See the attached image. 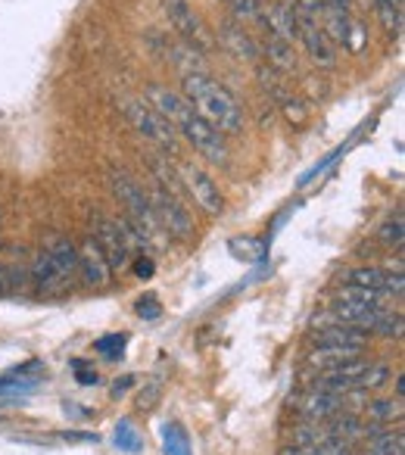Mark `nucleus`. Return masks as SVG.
<instances>
[{
    "label": "nucleus",
    "instance_id": "nucleus-20",
    "mask_svg": "<svg viewBox=\"0 0 405 455\" xmlns=\"http://www.w3.org/2000/svg\"><path fill=\"white\" fill-rule=\"evenodd\" d=\"M374 13H377L380 26L386 28V35H399L402 28V0H371Z\"/></svg>",
    "mask_w": 405,
    "mask_h": 455
},
{
    "label": "nucleus",
    "instance_id": "nucleus-15",
    "mask_svg": "<svg viewBox=\"0 0 405 455\" xmlns=\"http://www.w3.org/2000/svg\"><path fill=\"white\" fill-rule=\"evenodd\" d=\"M259 22L266 28V35H272V38H281L287 44L297 41V16H293L290 4H262Z\"/></svg>",
    "mask_w": 405,
    "mask_h": 455
},
{
    "label": "nucleus",
    "instance_id": "nucleus-17",
    "mask_svg": "<svg viewBox=\"0 0 405 455\" xmlns=\"http://www.w3.org/2000/svg\"><path fill=\"white\" fill-rule=\"evenodd\" d=\"M259 53L266 57V63L272 66V69H278L281 76H287V72L297 69V57H293V44H287V41L281 38H272V35H266L259 44Z\"/></svg>",
    "mask_w": 405,
    "mask_h": 455
},
{
    "label": "nucleus",
    "instance_id": "nucleus-24",
    "mask_svg": "<svg viewBox=\"0 0 405 455\" xmlns=\"http://www.w3.org/2000/svg\"><path fill=\"white\" fill-rule=\"evenodd\" d=\"M231 253H234L237 259L256 262L262 253H266V243H262V241H253V237H234V241H231Z\"/></svg>",
    "mask_w": 405,
    "mask_h": 455
},
{
    "label": "nucleus",
    "instance_id": "nucleus-14",
    "mask_svg": "<svg viewBox=\"0 0 405 455\" xmlns=\"http://www.w3.org/2000/svg\"><path fill=\"white\" fill-rule=\"evenodd\" d=\"M297 411L306 418V421L324 424V421H330V418L340 415V411H343V396L312 387V390H306L303 396L297 399Z\"/></svg>",
    "mask_w": 405,
    "mask_h": 455
},
{
    "label": "nucleus",
    "instance_id": "nucleus-28",
    "mask_svg": "<svg viewBox=\"0 0 405 455\" xmlns=\"http://www.w3.org/2000/svg\"><path fill=\"white\" fill-rule=\"evenodd\" d=\"M380 241H384L386 247H396V250L402 247V215H396V219L380 228Z\"/></svg>",
    "mask_w": 405,
    "mask_h": 455
},
{
    "label": "nucleus",
    "instance_id": "nucleus-25",
    "mask_svg": "<svg viewBox=\"0 0 405 455\" xmlns=\"http://www.w3.org/2000/svg\"><path fill=\"white\" fill-rule=\"evenodd\" d=\"M228 7H231V13H234V22H256L259 20V10H262V4L259 0H228Z\"/></svg>",
    "mask_w": 405,
    "mask_h": 455
},
{
    "label": "nucleus",
    "instance_id": "nucleus-26",
    "mask_svg": "<svg viewBox=\"0 0 405 455\" xmlns=\"http://www.w3.org/2000/svg\"><path fill=\"white\" fill-rule=\"evenodd\" d=\"M128 337L125 334H107L94 343V353L107 355V359H122V349H125Z\"/></svg>",
    "mask_w": 405,
    "mask_h": 455
},
{
    "label": "nucleus",
    "instance_id": "nucleus-1",
    "mask_svg": "<svg viewBox=\"0 0 405 455\" xmlns=\"http://www.w3.org/2000/svg\"><path fill=\"white\" fill-rule=\"evenodd\" d=\"M147 103H150V107L175 128L178 138L187 140V144L194 147V153H200L206 163H212V165L231 163L228 138L202 119L178 91L165 88V84H147Z\"/></svg>",
    "mask_w": 405,
    "mask_h": 455
},
{
    "label": "nucleus",
    "instance_id": "nucleus-21",
    "mask_svg": "<svg viewBox=\"0 0 405 455\" xmlns=\"http://www.w3.org/2000/svg\"><path fill=\"white\" fill-rule=\"evenodd\" d=\"M163 452L165 455H194L190 452V436L181 424H163Z\"/></svg>",
    "mask_w": 405,
    "mask_h": 455
},
{
    "label": "nucleus",
    "instance_id": "nucleus-8",
    "mask_svg": "<svg viewBox=\"0 0 405 455\" xmlns=\"http://www.w3.org/2000/svg\"><path fill=\"white\" fill-rule=\"evenodd\" d=\"M128 119H131V125L138 128L147 140H153L156 147H163L165 156L178 153V132L147 100H131V103H128Z\"/></svg>",
    "mask_w": 405,
    "mask_h": 455
},
{
    "label": "nucleus",
    "instance_id": "nucleus-23",
    "mask_svg": "<svg viewBox=\"0 0 405 455\" xmlns=\"http://www.w3.org/2000/svg\"><path fill=\"white\" fill-rule=\"evenodd\" d=\"M38 390V380H26V378H16V374H7V378H0V396H28V393Z\"/></svg>",
    "mask_w": 405,
    "mask_h": 455
},
{
    "label": "nucleus",
    "instance_id": "nucleus-27",
    "mask_svg": "<svg viewBox=\"0 0 405 455\" xmlns=\"http://www.w3.org/2000/svg\"><path fill=\"white\" fill-rule=\"evenodd\" d=\"M393 378V371H390V365H368V371L361 374V384H359V390H377V387H384L386 380Z\"/></svg>",
    "mask_w": 405,
    "mask_h": 455
},
{
    "label": "nucleus",
    "instance_id": "nucleus-2",
    "mask_svg": "<svg viewBox=\"0 0 405 455\" xmlns=\"http://www.w3.org/2000/svg\"><path fill=\"white\" fill-rule=\"evenodd\" d=\"M181 97L210 122L212 128L228 138V134L243 132V107L237 103V97L231 94L225 84H218L216 78H210L206 72H187L181 78Z\"/></svg>",
    "mask_w": 405,
    "mask_h": 455
},
{
    "label": "nucleus",
    "instance_id": "nucleus-3",
    "mask_svg": "<svg viewBox=\"0 0 405 455\" xmlns=\"http://www.w3.org/2000/svg\"><path fill=\"white\" fill-rule=\"evenodd\" d=\"M78 278V250L72 241L66 237H57L47 247H41V253L35 256L32 272H28V281L35 284L38 297H66L72 291Z\"/></svg>",
    "mask_w": 405,
    "mask_h": 455
},
{
    "label": "nucleus",
    "instance_id": "nucleus-12",
    "mask_svg": "<svg viewBox=\"0 0 405 455\" xmlns=\"http://www.w3.org/2000/svg\"><path fill=\"white\" fill-rule=\"evenodd\" d=\"M293 16H297V41L306 47V53H309L318 66L330 69V66L337 63V47L330 44V38L324 35L322 22L309 20V16H303V13H293Z\"/></svg>",
    "mask_w": 405,
    "mask_h": 455
},
{
    "label": "nucleus",
    "instance_id": "nucleus-31",
    "mask_svg": "<svg viewBox=\"0 0 405 455\" xmlns=\"http://www.w3.org/2000/svg\"><path fill=\"white\" fill-rule=\"evenodd\" d=\"M131 266H134V272H138L140 278H150V275H153V268H156V266H153V259H150V256H144V253H140V256H134V262H131Z\"/></svg>",
    "mask_w": 405,
    "mask_h": 455
},
{
    "label": "nucleus",
    "instance_id": "nucleus-32",
    "mask_svg": "<svg viewBox=\"0 0 405 455\" xmlns=\"http://www.w3.org/2000/svg\"><path fill=\"white\" fill-rule=\"evenodd\" d=\"M75 368H78V384L82 387H91V384H100V378H97V371H88V368H82V362H75Z\"/></svg>",
    "mask_w": 405,
    "mask_h": 455
},
{
    "label": "nucleus",
    "instance_id": "nucleus-16",
    "mask_svg": "<svg viewBox=\"0 0 405 455\" xmlns=\"http://www.w3.org/2000/svg\"><path fill=\"white\" fill-rule=\"evenodd\" d=\"M218 38H222L225 51H231L234 57H247V60H253V63H259V44H256L253 35H250L241 22H234V20L225 22Z\"/></svg>",
    "mask_w": 405,
    "mask_h": 455
},
{
    "label": "nucleus",
    "instance_id": "nucleus-22",
    "mask_svg": "<svg viewBox=\"0 0 405 455\" xmlns=\"http://www.w3.org/2000/svg\"><path fill=\"white\" fill-rule=\"evenodd\" d=\"M115 446H119V452H128V455H138L140 449H144V440H140L138 427H134L128 418H122V421H115V434H113Z\"/></svg>",
    "mask_w": 405,
    "mask_h": 455
},
{
    "label": "nucleus",
    "instance_id": "nucleus-29",
    "mask_svg": "<svg viewBox=\"0 0 405 455\" xmlns=\"http://www.w3.org/2000/svg\"><path fill=\"white\" fill-rule=\"evenodd\" d=\"M281 107H284L287 119H290L293 125H303V122H306V116H309V109H306V103L299 100V97H287V100L281 103Z\"/></svg>",
    "mask_w": 405,
    "mask_h": 455
},
{
    "label": "nucleus",
    "instance_id": "nucleus-5",
    "mask_svg": "<svg viewBox=\"0 0 405 455\" xmlns=\"http://www.w3.org/2000/svg\"><path fill=\"white\" fill-rule=\"evenodd\" d=\"M109 188H113V196L122 203V209H125L128 225H131L134 231L144 237L147 247H159L165 235H163V228H159V221H156V212H153L147 190L122 169H109Z\"/></svg>",
    "mask_w": 405,
    "mask_h": 455
},
{
    "label": "nucleus",
    "instance_id": "nucleus-9",
    "mask_svg": "<svg viewBox=\"0 0 405 455\" xmlns=\"http://www.w3.org/2000/svg\"><path fill=\"white\" fill-rule=\"evenodd\" d=\"M163 10L165 16H169L171 28L178 32V38H181V44L194 47L196 53H206L212 47V35L202 28L200 16L194 13V10L187 7V0H163Z\"/></svg>",
    "mask_w": 405,
    "mask_h": 455
},
{
    "label": "nucleus",
    "instance_id": "nucleus-6",
    "mask_svg": "<svg viewBox=\"0 0 405 455\" xmlns=\"http://www.w3.org/2000/svg\"><path fill=\"white\" fill-rule=\"evenodd\" d=\"M147 196H150V206H153V212H156L163 235L171 237V241L187 243L190 237H194V219H190L187 206H184V196L163 188V184H156V181H153V190Z\"/></svg>",
    "mask_w": 405,
    "mask_h": 455
},
{
    "label": "nucleus",
    "instance_id": "nucleus-19",
    "mask_svg": "<svg viewBox=\"0 0 405 455\" xmlns=\"http://www.w3.org/2000/svg\"><path fill=\"white\" fill-rule=\"evenodd\" d=\"M368 424H380V427H390L393 418H402V399H374V403H365V411H361Z\"/></svg>",
    "mask_w": 405,
    "mask_h": 455
},
{
    "label": "nucleus",
    "instance_id": "nucleus-10",
    "mask_svg": "<svg viewBox=\"0 0 405 455\" xmlns=\"http://www.w3.org/2000/svg\"><path fill=\"white\" fill-rule=\"evenodd\" d=\"M343 284L365 287V291L384 293V297H390V299H393V297L402 299V291H405L402 272H390V268H380V266H361V268H353V272L343 275Z\"/></svg>",
    "mask_w": 405,
    "mask_h": 455
},
{
    "label": "nucleus",
    "instance_id": "nucleus-30",
    "mask_svg": "<svg viewBox=\"0 0 405 455\" xmlns=\"http://www.w3.org/2000/svg\"><path fill=\"white\" fill-rule=\"evenodd\" d=\"M134 309H138V315L144 318V322H156V318L163 315V309H159L156 297H140Z\"/></svg>",
    "mask_w": 405,
    "mask_h": 455
},
{
    "label": "nucleus",
    "instance_id": "nucleus-4",
    "mask_svg": "<svg viewBox=\"0 0 405 455\" xmlns=\"http://www.w3.org/2000/svg\"><path fill=\"white\" fill-rule=\"evenodd\" d=\"M91 228H94V235L91 237L97 241L100 253L107 256L113 275H122L125 268H131L134 256H140L138 250H144V253L150 250L144 237H140L128 221L109 219L107 212H91Z\"/></svg>",
    "mask_w": 405,
    "mask_h": 455
},
{
    "label": "nucleus",
    "instance_id": "nucleus-34",
    "mask_svg": "<svg viewBox=\"0 0 405 455\" xmlns=\"http://www.w3.org/2000/svg\"><path fill=\"white\" fill-rule=\"evenodd\" d=\"M0 243H4V215H0Z\"/></svg>",
    "mask_w": 405,
    "mask_h": 455
},
{
    "label": "nucleus",
    "instance_id": "nucleus-33",
    "mask_svg": "<svg viewBox=\"0 0 405 455\" xmlns=\"http://www.w3.org/2000/svg\"><path fill=\"white\" fill-rule=\"evenodd\" d=\"M281 455H312V449H303V446H287V449H281Z\"/></svg>",
    "mask_w": 405,
    "mask_h": 455
},
{
    "label": "nucleus",
    "instance_id": "nucleus-7",
    "mask_svg": "<svg viewBox=\"0 0 405 455\" xmlns=\"http://www.w3.org/2000/svg\"><path fill=\"white\" fill-rule=\"evenodd\" d=\"M175 172H178L181 188L194 196V203L202 209V212L206 215L225 212V194L218 190L216 178H212L210 172H202L200 165H194V163H178Z\"/></svg>",
    "mask_w": 405,
    "mask_h": 455
},
{
    "label": "nucleus",
    "instance_id": "nucleus-13",
    "mask_svg": "<svg viewBox=\"0 0 405 455\" xmlns=\"http://www.w3.org/2000/svg\"><path fill=\"white\" fill-rule=\"evenodd\" d=\"M312 347H330V349H365L368 347V334L353 324L343 322H330V324H318L315 334H312Z\"/></svg>",
    "mask_w": 405,
    "mask_h": 455
},
{
    "label": "nucleus",
    "instance_id": "nucleus-18",
    "mask_svg": "<svg viewBox=\"0 0 405 455\" xmlns=\"http://www.w3.org/2000/svg\"><path fill=\"white\" fill-rule=\"evenodd\" d=\"M405 449V434L402 430H377V434L361 440V455H402Z\"/></svg>",
    "mask_w": 405,
    "mask_h": 455
},
{
    "label": "nucleus",
    "instance_id": "nucleus-11",
    "mask_svg": "<svg viewBox=\"0 0 405 455\" xmlns=\"http://www.w3.org/2000/svg\"><path fill=\"white\" fill-rule=\"evenodd\" d=\"M78 250V278L84 281V287L91 291H107L113 284V268H109L107 256L100 253L94 237H84Z\"/></svg>",
    "mask_w": 405,
    "mask_h": 455
}]
</instances>
